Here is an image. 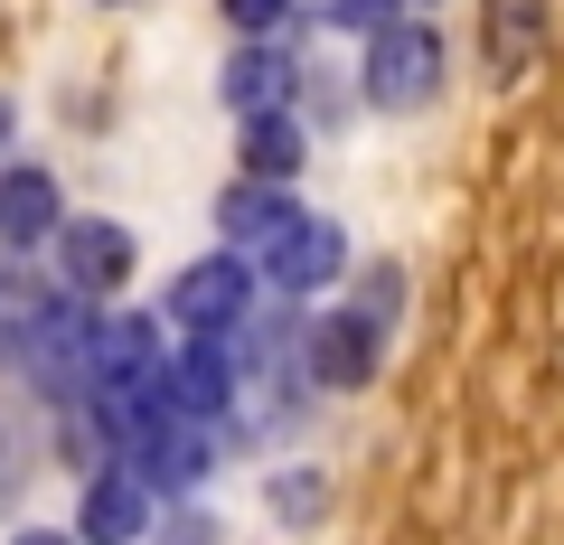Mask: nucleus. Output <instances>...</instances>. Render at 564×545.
Here are the masks:
<instances>
[{
  "label": "nucleus",
  "mask_w": 564,
  "mask_h": 545,
  "mask_svg": "<svg viewBox=\"0 0 564 545\" xmlns=\"http://www.w3.org/2000/svg\"><path fill=\"white\" fill-rule=\"evenodd\" d=\"M302 95V66L282 57L273 39H236V57H226V76H217V103L226 113H282V103Z\"/></svg>",
  "instance_id": "10"
},
{
  "label": "nucleus",
  "mask_w": 564,
  "mask_h": 545,
  "mask_svg": "<svg viewBox=\"0 0 564 545\" xmlns=\"http://www.w3.org/2000/svg\"><path fill=\"white\" fill-rule=\"evenodd\" d=\"M480 57L489 76H527L545 57V0H480Z\"/></svg>",
  "instance_id": "13"
},
{
  "label": "nucleus",
  "mask_w": 564,
  "mask_h": 545,
  "mask_svg": "<svg viewBox=\"0 0 564 545\" xmlns=\"http://www.w3.org/2000/svg\"><path fill=\"white\" fill-rule=\"evenodd\" d=\"M132 263H141V244H132V226L122 217H66L57 226V283L66 292H122L132 283Z\"/></svg>",
  "instance_id": "8"
},
{
  "label": "nucleus",
  "mask_w": 564,
  "mask_h": 545,
  "mask_svg": "<svg viewBox=\"0 0 564 545\" xmlns=\"http://www.w3.org/2000/svg\"><path fill=\"white\" fill-rule=\"evenodd\" d=\"M292 217H302V207H292V188H282V179H236V188L217 198V244H236V254L263 263Z\"/></svg>",
  "instance_id": "11"
},
{
  "label": "nucleus",
  "mask_w": 564,
  "mask_h": 545,
  "mask_svg": "<svg viewBox=\"0 0 564 545\" xmlns=\"http://www.w3.org/2000/svg\"><path fill=\"white\" fill-rule=\"evenodd\" d=\"M443 29L423 20V10H395L386 29H367L358 39V103L367 113H423V103L443 95Z\"/></svg>",
  "instance_id": "1"
},
{
  "label": "nucleus",
  "mask_w": 564,
  "mask_h": 545,
  "mask_svg": "<svg viewBox=\"0 0 564 545\" xmlns=\"http://www.w3.org/2000/svg\"><path fill=\"white\" fill-rule=\"evenodd\" d=\"M10 545H76V526H20Z\"/></svg>",
  "instance_id": "19"
},
{
  "label": "nucleus",
  "mask_w": 564,
  "mask_h": 545,
  "mask_svg": "<svg viewBox=\"0 0 564 545\" xmlns=\"http://www.w3.org/2000/svg\"><path fill=\"white\" fill-rule=\"evenodd\" d=\"M311 20H321V29H339V39H367V29H386V20H395V0H311Z\"/></svg>",
  "instance_id": "17"
},
{
  "label": "nucleus",
  "mask_w": 564,
  "mask_h": 545,
  "mask_svg": "<svg viewBox=\"0 0 564 545\" xmlns=\"http://www.w3.org/2000/svg\"><path fill=\"white\" fill-rule=\"evenodd\" d=\"M254 302H263V273H254V254H236V244H207V254H188L180 273H170V292H161V320L180 329V339H226V329H236Z\"/></svg>",
  "instance_id": "2"
},
{
  "label": "nucleus",
  "mask_w": 564,
  "mask_h": 545,
  "mask_svg": "<svg viewBox=\"0 0 564 545\" xmlns=\"http://www.w3.org/2000/svg\"><path fill=\"white\" fill-rule=\"evenodd\" d=\"M217 10H226V29H236V39H282V20H292L302 0H217Z\"/></svg>",
  "instance_id": "18"
},
{
  "label": "nucleus",
  "mask_w": 564,
  "mask_h": 545,
  "mask_svg": "<svg viewBox=\"0 0 564 545\" xmlns=\"http://www.w3.org/2000/svg\"><path fill=\"white\" fill-rule=\"evenodd\" d=\"M348 310L395 339V320H404V263H358V273H348Z\"/></svg>",
  "instance_id": "15"
},
{
  "label": "nucleus",
  "mask_w": 564,
  "mask_h": 545,
  "mask_svg": "<svg viewBox=\"0 0 564 545\" xmlns=\"http://www.w3.org/2000/svg\"><path fill=\"white\" fill-rule=\"evenodd\" d=\"M113 10H122V0H113Z\"/></svg>",
  "instance_id": "22"
},
{
  "label": "nucleus",
  "mask_w": 564,
  "mask_h": 545,
  "mask_svg": "<svg viewBox=\"0 0 564 545\" xmlns=\"http://www.w3.org/2000/svg\"><path fill=\"white\" fill-rule=\"evenodd\" d=\"M113 461H132L141 480L161 489V499H188V489H198L207 470L226 461V451H217V433H207V424H180V414H161V404H151V414H141V424L122 433V451H113Z\"/></svg>",
  "instance_id": "4"
},
{
  "label": "nucleus",
  "mask_w": 564,
  "mask_h": 545,
  "mask_svg": "<svg viewBox=\"0 0 564 545\" xmlns=\"http://www.w3.org/2000/svg\"><path fill=\"white\" fill-rule=\"evenodd\" d=\"M141 545H226V517H217V508H198V499H170Z\"/></svg>",
  "instance_id": "16"
},
{
  "label": "nucleus",
  "mask_w": 564,
  "mask_h": 545,
  "mask_svg": "<svg viewBox=\"0 0 564 545\" xmlns=\"http://www.w3.org/2000/svg\"><path fill=\"white\" fill-rule=\"evenodd\" d=\"M161 517V489L141 480L132 461H95L76 489V545H141Z\"/></svg>",
  "instance_id": "7"
},
{
  "label": "nucleus",
  "mask_w": 564,
  "mask_h": 545,
  "mask_svg": "<svg viewBox=\"0 0 564 545\" xmlns=\"http://www.w3.org/2000/svg\"><path fill=\"white\" fill-rule=\"evenodd\" d=\"M404 10H433V0H404Z\"/></svg>",
  "instance_id": "21"
},
{
  "label": "nucleus",
  "mask_w": 564,
  "mask_h": 545,
  "mask_svg": "<svg viewBox=\"0 0 564 545\" xmlns=\"http://www.w3.org/2000/svg\"><path fill=\"white\" fill-rule=\"evenodd\" d=\"M263 517H273L282 536H311V526L329 517V470L321 461H282L273 480H263Z\"/></svg>",
  "instance_id": "14"
},
{
  "label": "nucleus",
  "mask_w": 564,
  "mask_h": 545,
  "mask_svg": "<svg viewBox=\"0 0 564 545\" xmlns=\"http://www.w3.org/2000/svg\"><path fill=\"white\" fill-rule=\"evenodd\" d=\"M377 367H386V329H367L348 302L311 310V329H302V385L311 395H367Z\"/></svg>",
  "instance_id": "3"
},
{
  "label": "nucleus",
  "mask_w": 564,
  "mask_h": 545,
  "mask_svg": "<svg viewBox=\"0 0 564 545\" xmlns=\"http://www.w3.org/2000/svg\"><path fill=\"white\" fill-rule=\"evenodd\" d=\"M263 292H282V302H321V292L348 283V226L339 217H292L282 226V244L254 263Z\"/></svg>",
  "instance_id": "6"
},
{
  "label": "nucleus",
  "mask_w": 564,
  "mask_h": 545,
  "mask_svg": "<svg viewBox=\"0 0 564 545\" xmlns=\"http://www.w3.org/2000/svg\"><path fill=\"white\" fill-rule=\"evenodd\" d=\"M236 395H245V367H236V348H226V339H180V348H170V367H161V414L217 433L226 414H236Z\"/></svg>",
  "instance_id": "5"
},
{
  "label": "nucleus",
  "mask_w": 564,
  "mask_h": 545,
  "mask_svg": "<svg viewBox=\"0 0 564 545\" xmlns=\"http://www.w3.org/2000/svg\"><path fill=\"white\" fill-rule=\"evenodd\" d=\"M57 226H66V188H57V170H39V161H0V244H10V254H39V244H57Z\"/></svg>",
  "instance_id": "9"
},
{
  "label": "nucleus",
  "mask_w": 564,
  "mask_h": 545,
  "mask_svg": "<svg viewBox=\"0 0 564 545\" xmlns=\"http://www.w3.org/2000/svg\"><path fill=\"white\" fill-rule=\"evenodd\" d=\"M10 132H20V103H10V95H0V151H10Z\"/></svg>",
  "instance_id": "20"
},
{
  "label": "nucleus",
  "mask_w": 564,
  "mask_h": 545,
  "mask_svg": "<svg viewBox=\"0 0 564 545\" xmlns=\"http://www.w3.org/2000/svg\"><path fill=\"white\" fill-rule=\"evenodd\" d=\"M311 161V122L282 103V113H245L236 122V179H282L292 188V170Z\"/></svg>",
  "instance_id": "12"
}]
</instances>
